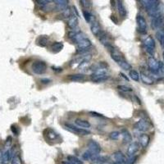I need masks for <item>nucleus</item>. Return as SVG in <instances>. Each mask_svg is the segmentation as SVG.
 <instances>
[{"mask_svg":"<svg viewBox=\"0 0 164 164\" xmlns=\"http://www.w3.org/2000/svg\"><path fill=\"white\" fill-rule=\"evenodd\" d=\"M107 71L108 68H101V69L94 71L93 74L90 76L91 81L94 82H97V83L107 81L108 79L109 78V76H108Z\"/></svg>","mask_w":164,"mask_h":164,"instance_id":"1","label":"nucleus"},{"mask_svg":"<svg viewBox=\"0 0 164 164\" xmlns=\"http://www.w3.org/2000/svg\"><path fill=\"white\" fill-rule=\"evenodd\" d=\"M148 66L149 70L151 71L153 73H155V74L159 73L160 70L163 67V64L161 62H159L154 57H149L148 61Z\"/></svg>","mask_w":164,"mask_h":164,"instance_id":"2","label":"nucleus"},{"mask_svg":"<svg viewBox=\"0 0 164 164\" xmlns=\"http://www.w3.org/2000/svg\"><path fill=\"white\" fill-rule=\"evenodd\" d=\"M31 69L33 72L37 74V75H43L47 70V65L43 61H35L34 63H32Z\"/></svg>","mask_w":164,"mask_h":164,"instance_id":"3","label":"nucleus"},{"mask_svg":"<svg viewBox=\"0 0 164 164\" xmlns=\"http://www.w3.org/2000/svg\"><path fill=\"white\" fill-rule=\"evenodd\" d=\"M92 58L91 54H89V53H86V54H80L79 56L76 57V58H74L71 62L70 65L71 67H76V66H80L84 63H89V61Z\"/></svg>","mask_w":164,"mask_h":164,"instance_id":"4","label":"nucleus"},{"mask_svg":"<svg viewBox=\"0 0 164 164\" xmlns=\"http://www.w3.org/2000/svg\"><path fill=\"white\" fill-rule=\"evenodd\" d=\"M65 128L69 131L75 134H77L79 136H88L90 134L89 130H87L86 129H82V128H79L76 126L70 124V123H66L65 124Z\"/></svg>","mask_w":164,"mask_h":164,"instance_id":"5","label":"nucleus"},{"mask_svg":"<svg viewBox=\"0 0 164 164\" xmlns=\"http://www.w3.org/2000/svg\"><path fill=\"white\" fill-rule=\"evenodd\" d=\"M140 3L143 5L144 9L147 11V13L154 10L161 4V3L158 0H140Z\"/></svg>","mask_w":164,"mask_h":164,"instance_id":"6","label":"nucleus"},{"mask_svg":"<svg viewBox=\"0 0 164 164\" xmlns=\"http://www.w3.org/2000/svg\"><path fill=\"white\" fill-rule=\"evenodd\" d=\"M134 128L136 130H139V131H141V132H145L148 130H149L150 128V123L149 122L143 118V119H140L139 120L138 122H136L135 124H134Z\"/></svg>","mask_w":164,"mask_h":164,"instance_id":"7","label":"nucleus"},{"mask_svg":"<svg viewBox=\"0 0 164 164\" xmlns=\"http://www.w3.org/2000/svg\"><path fill=\"white\" fill-rule=\"evenodd\" d=\"M144 44L146 48V51L148 52L150 55H154L155 47H156V44L154 41V38L152 36L146 37V39L144 41Z\"/></svg>","mask_w":164,"mask_h":164,"instance_id":"8","label":"nucleus"},{"mask_svg":"<svg viewBox=\"0 0 164 164\" xmlns=\"http://www.w3.org/2000/svg\"><path fill=\"white\" fill-rule=\"evenodd\" d=\"M136 22L138 26V31L140 34H146L147 30H148V26H147L145 18L141 15H138L136 16Z\"/></svg>","mask_w":164,"mask_h":164,"instance_id":"9","label":"nucleus"},{"mask_svg":"<svg viewBox=\"0 0 164 164\" xmlns=\"http://www.w3.org/2000/svg\"><path fill=\"white\" fill-rule=\"evenodd\" d=\"M88 151L90 152L94 156L95 155H99L101 152V146L99 145V144L96 142L95 140H90L88 143Z\"/></svg>","mask_w":164,"mask_h":164,"instance_id":"10","label":"nucleus"},{"mask_svg":"<svg viewBox=\"0 0 164 164\" xmlns=\"http://www.w3.org/2000/svg\"><path fill=\"white\" fill-rule=\"evenodd\" d=\"M164 23V16L163 15H160L159 16L154 17L151 21V26L154 30H158L161 28L162 26H163Z\"/></svg>","mask_w":164,"mask_h":164,"instance_id":"11","label":"nucleus"},{"mask_svg":"<svg viewBox=\"0 0 164 164\" xmlns=\"http://www.w3.org/2000/svg\"><path fill=\"white\" fill-rule=\"evenodd\" d=\"M44 136L45 139L49 141H55L57 139H58V135L50 128H47L44 130Z\"/></svg>","mask_w":164,"mask_h":164,"instance_id":"12","label":"nucleus"},{"mask_svg":"<svg viewBox=\"0 0 164 164\" xmlns=\"http://www.w3.org/2000/svg\"><path fill=\"white\" fill-rule=\"evenodd\" d=\"M139 149H140V144L138 142H132V143H130V144L128 147L126 154L129 158L132 157L135 155L136 153L139 151Z\"/></svg>","mask_w":164,"mask_h":164,"instance_id":"13","label":"nucleus"},{"mask_svg":"<svg viewBox=\"0 0 164 164\" xmlns=\"http://www.w3.org/2000/svg\"><path fill=\"white\" fill-rule=\"evenodd\" d=\"M77 15L75 13H72V15L67 19V26L70 27L71 30H75L76 26H78V17Z\"/></svg>","mask_w":164,"mask_h":164,"instance_id":"14","label":"nucleus"},{"mask_svg":"<svg viewBox=\"0 0 164 164\" xmlns=\"http://www.w3.org/2000/svg\"><path fill=\"white\" fill-rule=\"evenodd\" d=\"M90 29H91L92 34L94 35V36H99V35L101 33V26L98 21H94L92 22L91 26H90Z\"/></svg>","mask_w":164,"mask_h":164,"instance_id":"15","label":"nucleus"},{"mask_svg":"<svg viewBox=\"0 0 164 164\" xmlns=\"http://www.w3.org/2000/svg\"><path fill=\"white\" fill-rule=\"evenodd\" d=\"M54 3H56V8L57 11L63 12L67 8L68 1L67 0H54Z\"/></svg>","mask_w":164,"mask_h":164,"instance_id":"16","label":"nucleus"},{"mask_svg":"<svg viewBox=\"0 0 164 164\" xmlns=\"http://www.w3.org/2000/svg\"><path fill=\"white\" fill-rule=\"evenodd\" d=\"M49 42V37L47 35H40L37 38L36 44L39 47H46Z\"/></svg>","mask_w":164,"mask_h":164,"instance_id":"17","label":"nucleus"},{"mask_svg":"<svg viewBox=\"0 0 164 164\" xmlns=\"http://www.w3.org/2000/svg\"><path fill=\"white\" fill-rule=\"evenodd\" d=\"M12 150L11 148L9 149H5V151L3 153V164H8L12 161Z\"/></svg>","mask_w":164,"mask_h":164,"instance_id":"18","label":"nucleus"},{"mask_svg":"<svg viewBox=\"0 0 164 164\" xmlns=\"http://www.w3.org/2000/svg\"><path fill=\"white\" fill-rule=\"evenodd\" d=\"M156 38L159 41L162 47L164 49V26H162L156 32Z\"/></svg>","mask_w":164,"mask_h":164,"instance_id":"19","label":"nucleus"},{"mask_svg":"<svg viewBox=\"0 0 164 164\" xmlns=\"http://www.w3.org/2000/svg\"><path fill=\"white\" fill-rule=\"evenodd\" d=\"M63 42H54V43H53L52 45H51V50H52L53 53H59L61 50L63 49Z\"/></svg>","mask_w":164,"mask_h":164,"instance_id":"20","label":"nucleus"},{"mask_svg":"<svg viewBox=\"0 0 164 164\" xmlns=\"http://www.w3.org/2000/svg\"><path fill=\"white\" fill-rule=\"evenodd\" d=\"M140 145L143 147V148H146L147 146L149 144V141H150V138H149V136L147 135V134H143L140 136Z\"/></svg>","mask_w":164,"mask_h":164,"instance_id":"21","label":"nucleus"},{"mask_svg":"<svg viewBox=\"0 0 164 164\" xmlns=\"http://www.w3.org/2000/svg\"><path fill=\"white\" fill-rule=\"evenodd\" d=\"M140 77L141 81H143L144 83L146 84V85H148V86H151V85H153L154 82L153 78H151V77L149 76H148V75H146L145 73L140 72Z\"/></svg>","mask_w":164,"mask_h":164,"instance_id":"22","label":"nucleus"},{"mask_svg":"<svg viewBox=\"0 0 164 164\" xmlns=\"http://www.w3.org/2000/svg\"><path fill=\"white\" fill-rule=\"evenodd\" d=\"M68 80L71 81H75V82H81V81H85L86 76H84L83 74H74V75H70L67 77Z\"/></svg>","mask_w":164,"mask_h":164,"instance_id":"23","label":"nucleus"},{"mask_svg":"<svg viewBox=\"0 0 164 164\" xmlns=\"http://www.w3.org/2000/svg\"><path fill=\"white\" fill-rule=\"evenodd\" d=\"M122 140L124 143H130L132 141V136L126 129L122 130Z\"/></svg>","mask_w":164,"mask_h":164,"instance_id":"24","label":"nucleus"},{"mask_svg":"<svg viewBox=\"0 0 164 164\" xmlns=\"http://www.w3.org/2000/svg\"><path fill=\"white\" fill-rule=\"evenodd\" d=\"M117 10H118L119 15L122 17H125L126 16V8L125 5L123 4L122 1H119L117 3Z\"/></svg>","mask_w":164,"mask_h":164,"instance_id":"25","label":"nucleus"},{"mask_svg":"<svg viewBox=\"0 0 164 164\" xmlns=\"http://www.w3.org/2000/svg\"><path fill=\"white\" fill-rule=\"evenodd\" d=\"M114 159H115V160H116L117 162H122V163L126 162L125 155L122 154V152H121V151L115 152Z\"/></svg>","mask_w":164,"mask_h":164,"instance_id":"26","label":"nucleus"},{"mask_svg":"<svg viewBox=\"0 0 164 164\" xmlns=\"http://www.w3.org/2000/svg\"><path fill=\"white\" fill-rule=\"evenodd\" d=\"M76 125L79 127L81 128H89L90 127V123L86 120H81V119H76L75 121Z\"/></svg>","mask_w":164,"mask_h":164,"instance_id":"27","label":"nucleus"},{"mask_svg":"<svg viewBox=\"0 0 164 164\" xmlns=\"http://www.w3.org/2000/svg\"><path fill=\"white\" fill-rule=\"evenodd\" d=\"M83 16L86 19V21L88 22V23H92L93 22V15H92V13L89 12V10H83Z\"/></svg>","mask_w":164,"mask_h":164,"instance_id":"28","label":"nucleus"},{"mask_svg":"<svg viewBox=\"0 0 164 164\" xmlns=\"http://www.w3.org/2000/svg\"><path fill=\"white\" fill-rule=\"evenodd\" d=\"M117 64L120 66L122 68L123 70H125V71H129L132 68L131 65H130L129 63H127V61L126 60V59L122 60V62H120V63H118Z\"/></svg>","mask_w":164,"mask_h":164,"instance_id":"29","label":"nucleus"},{"mask_svg":"<svg viewBox=\"0 0 164 164\" xmlns=\"http://www.w3.org/2000/svg\"><path fill=\"white\" fill-rule=\"evenodd\" d=\"M67 161L72 164H83V162L81 161V159H79L76 156H72V155L67 156Z\"/></svg>","mask_w":164,"mask_h":164,"instance_id":"30","label":"nucleus"},{"mask_svg":"<svg viewBox=\"0 0 164 164\" xmlns=\"http://www.w3.org/2000/svg\"><path fill=\"white\" fill-rule=\"evenodd\" d=\"M129 76L133 81H140V74H139L138 71H136V70H130V72H129Z\"/></svg>","mask_w":164,"mask_h":164,"instance_id":"31","label":"nucleus"},{"mask_svg":"<svg viewBox=\"0 0 164 164\" xmlns=\"http://www.w3.org/2000/svg\"><path fill=\"white\" fill-rule=\"evenodd\" d=\"M22 163V161H21V158L19 154H14V156L13 157L12 159V161H11V164H21Z\"/></svg>","mask_w":164,"mask_h":164,"instance_id":"32","label":"nucleus"},{"mask_svg":"<svg viewBox=\"0 0 164 164\" xmlns=\"http://www.w3.org/2000/svg\"><path fill=\"white\" fill-rule=\"evenodd\" d=\"M80 3L81 4V6L85 8V10H88L89 8H91L92 3L90 1H87V0H81L80 1Z\"/></svg>","mask_w":164,"mask_h":164,"instance_id":"33","label":"nucleus"},{"mask_svg":"<svg viewBox=\"0 0 164 164\" xmlns=\"http://www.w3.org/2000/svg\"><path fill=\"white\" fill-rule=\"evenodd\" d=\"M71 15H72V12H71V10L69 8H67V9L63 11V12H62V16H63V18L68 19Z\"/></svg>","mask_w":164,"mask_h":164,"instance_id":"34","label":"nucleus"},{"mask_svg":"<svg viewBox=\"0 0 164 164\" xmlns=\"http://www.w3.org/2000/svg\"><path fill=\"white\" fill-rule=\"evenodd\" d=\"M35 2H36L37 4L40 6L42 8H44V7H45L46 5H48L49 3H51L50 0H36Z\"/></svg>","mask_w":164,"mask_h":164,"instance_id":"35","label":"nucleus"},{"mask_svg":"<svg viewBox=\"0 0 164 164\" xmlns=\"http://www.w3.org/2000/svg\"><path fill=\"white\" fill-rule=\"evenodd\" d=\"M119 136H120V133L118 131H112L109 134L110 139L112 140H117V139L119 138Z\"/></svg>","mask_w":164,"mask_h":164,"instance_id":"36","label":"nucleus"},{"mask_svg":"<svg viewBox=\"0 0 164 164\" xmlns=\"http://www.w3.org/2000/svg\"><path fill=\"white\" fill-rule=\"evenodd\" d=\"M82 157H83V159H85V160H89V159L91 160L92 158L94 157V155H93L90 152H89L88 150H87V151H86L82 154Z\"/></svg>","mask_w":164,"mask_h":164,"instance_id":"37","label":"nucleus"},{"mask_svg":"<svg viewBox=\"0 0 164 164\" xmlns=\"http://www.w3.org/2000/svg\"><path fill=\"white\" fill-rule=\"evenodd\" d=\"M117 89L122 92H131L133 90L132 89L126 86H117Z\"/></svg>","mask_w":164,"mask_h":164,"instance_id":"38","label":"nucleus"},{"mask_svg":"<svg viewBox=\"0 0 164 164\" xmlns=\"http://www.w3.org/2000/svg\"><path fill=\"white\" fill-rule=\"evenodd\" d=\"M137 159H138V157L135 156V155L132 157H130L127 160H126L125 163L126 164H135V162H136Z\"/></svg>","mask_w":164,"mask_h":164,"instance_id":"39","label":"nucleus"},{"mask_svg":"<svg viewBox=\"0 0 164 164\" xmlns=\"http://www.w3.org/2000/svg\"><path fill=\"white\" fill-rule=\"evenodd\" d=\"M12 142H13V139L11 136H8L7 140H6L5 145H4V148L5 149H9L11 148V145H12Z\"/></svg>","mask_w":164,"mask_h":164,"instance_id":"40","label":"nucleus"},{"mask_svg":"<svg viewBox=\"0 0 164 164\" xmlns=\"http://www.w3.org/2000/svg\"><path fill=\"white\" fill-rule=\"evenodd\" d=\"M11 130H12L13 134H14V135H16V136H17V135L19 134V129L16 125L12 126H11Z\"/></svg>","mask_w":164,"mask_h":164,"instance_id":"41","label":"nucleus"},{"mask_svg":"<svg viewBox=\"0 0 164 164\" xmlns=\"http://www.w3.org/2000/svg\"><path fill=\"white\" fill-rule=\"evenodd\" d=\"M89 114L93 116V117H103V115L100 113H98L96 112H89Z\"/></svg>","mask_w":164,"mask_h":164,"instance_id":"42","label":"nucleus"},{"mask_svg":"<svg viewBox=\"0 0 164 164\" xmlns=\"http://www.w3.org/2000/svg\"><path fill=\"white\" fill-rule=\"evenodd\" d=\"M42 82V83L44 84H48L50 82V80H49V79H42L41 81H40Z\"/></svg>","mask_w":164,"mask_h":164,"instance_id":"43","label":"nucleus"},{"mask_svg":"<svg viewBox=\"0 0 164 164\" xmlns=\"http://www.w3.org/2000/svg\"><path fill=\"white\" fill-rule=\"evenodd\" d=\"M111 19H112V21L114 22L115 24H117L118 23V21H117V19L116 18V16H111Z\"/></svg>","mask_w":164,"mask_h":164,"instance_id":"44","label":"nucleus"},{"mask_svg":"<svg viewBox=\"0 0 164 164\" xmlns=\"http://www.w3.org/2000/svg\"><path fill=\"white\" fill-rule=\"evenodd\" d=\"M0 164H3V153L0 150Z\"/></svg>","mask_w":164,"mask_h":164,"instance_id":"45","label":"nucleus"},{"mask_svg":"<svg viewBox=\"0 0 164 164\" xmlns=\"http://www.w3.org/2000/svg\"><path fill=\"white\" fill-rule=\"evenodd\" d=\"M120 75H121V76H122L123 78L125 79V80H126V81H129V79H128L127 76H126L125 75H124V74H123V73H120Z\"/></svg>","mask_w":164,"mask_h":164,"instance_id":"46","label":"nucleus"},{"mask_svg":"<svg viewBox=\"0 0 164 164\" xmlns=\"http://www.w3.org/2000/svg\"><path fill=\"white\" fill-rule=\"evenodd\" d=\"M63 164H72V163H71V162H69L68 161H66V162H63Z\"/></svg>","mask_w":164,"mask_h":164,"instance_id":"47","label":"nucleus"},{"mask_svg":"<svg viewBox=\"0 0 164 164\" xmlns=\"http://www.w3.org/2000/svg\"><path fill=\"white\" fill-rule=\"evenodd\" d=\"M112 164H123V163H122V162H115L114 163Z\"/></svg>","mask_w":164,"mask_h":164,"instance_id":"48","label":"nucleus"},{"mask_svg":"<svg viewBox=\"0 0 164 164\" xmlns=\"http://www.w3.org/2000/svg\"><path fill=\"white\" fill-rule=\"evenodd\" d=\"M136 99H138V98H137V97L136 96ZM138 104H141V103H140V100H138Z\"/></svg>","mask_w":164,"mask_h":164,"instance_id":"49","label":"nucleus"},{"mask_svg":"<svg viewBox=\"0 0 164 164\" xmlns=\"http://www.w3.org/2000/svg\"><path fill=\"white\" fill-rule=\"evenodd\" d=\"M162 57H163V60H164V51H163V53H162Z\"/></svg>","mask_w":164,"mask_h":164,"instance_id":"50","label":"nucleus"}]
</instances>
